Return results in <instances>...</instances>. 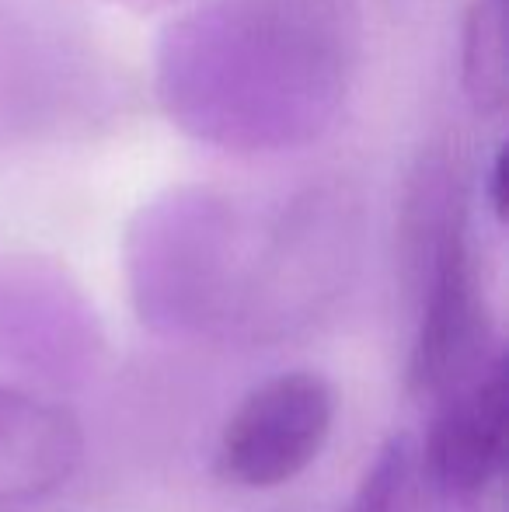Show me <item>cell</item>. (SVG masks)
<instances>
[{"label":"cell","instance_id":"6da1fadb","mask_svg":"<svg viewBox=\"0 0 509 512\" xmlns=\"http://www.w3.org/2000/svg\"><path fill=\"white\" fill-rule=\"evenodd\" d=\"M346 81V25L328 0H213L171 21L157 46L168 119L234 154L318 140Z\"/></svg>","mask_w":509,"mask_h":512},{"label":"cell","instance_id":"7a4b0ae2","mask_svg":"<svg viewBox=\"0 0 509 512\" xmlns=\"http://www.w3.org/2000/svg\"><path fill=\"white\" fill-rule=\"evenodd\" d=\"M241 223L227 199L168 192L136 216L126 241L133 307L161 335H192L231 317L241 297Z\"/></svg>","mask_w":509,"mask_h":512},{"label":"cell","instance_id":"3957f363","mask_svg":"<svg viewBox=\"0 0 509 512\" xmlns=\"http://www.w3.org/2000/svg\"><path fill=\"white\" fill-rule=\"evenodd\" d=\"M335 425V387L314 370L269 377L245 394L217 446V474L248 492H269L321 457Z\"/></svg>","mask_w":509,"mask_h":512},{"label":"cell","instance_id":"277c9868","mask_svg":"<svg viewBox=\"0 0 509 512\" xmlns=\"http://www.w3.org/2000/svg\"><path fill=\"white\" fill-rule=\"evenodd\" d=\"M98 345L95 310L60 272L0 269V359L67 384L95 370Z\"/></svg>","mask_w":509,"mask_h":512},{"label":"cell","instance_id":"5b68a950","mask_svg":"<svg viewBox=\"0 0 509 512\" xmlns=\"http://www.w3.org/2000/svg\"><path fill=\"white\" fill-rule=\"evenodd\" d=\"M506 457V356L471 384L433 401L419 443L422 478L443 499H475L503 471Z\"/></svg>","mask_w":509,"mask_h":512},{"label":"cell","instance_id":"8992f818","mask_svg":"<svg viewBox=\"0 0 509 512\" xmlns=\"http://www.w3.org/2000/svg\"><path fill=\"white\" fill-rule=\"evenodd\" d=\"M84 460V429L60 401L0 384V506H25L70 485Z\"/></svg>","mask_w":509,"mask_h":512},{"label":"cell","instance_id":"52a82bcc","mask_svg":"<svg viewBox=\"0 0 509 512\" xmlns=\"http://www.w3.org/2000/svg\"><path fill=\"white\" fill-rule=\"evenodd\" d=\"M422 481L426 478L419 464V439L398 432L367 467L346 512H415Z\"/></svg>","mask_w":509,"mask_h":512},{"label":"cell","instance_id":"ba28073f","mask_svg":"<svg viewBox=\"0 0 509 512\" xmlns=\"http://www.w3.org/2000/svg\"><path fill=\"white\" fill-rule=\"evenodd\" d=\"M464 84L485 112L506 102V28L503 0H478L464 35Z\"/></svg>","mask_w":509,"mask_h":512},{"label":"cell","instance_id":"9c48e42d","mask_svg":"<svg viewBox=\"0 0 509 512\" xmlns=\"http://www.w3.org/2000/svg\"><path fill=\"white\" fill-rule=\"evenodd\" d=\"M485 196H489L492 213L503 220V150L489 161V175H485Z\"/></svg>","mask_w":509,"mask_h":512}]
</instances>
